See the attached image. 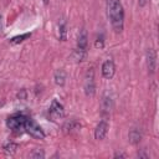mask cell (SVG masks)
<instances>
[{
  "label": "cell",
  "mask_w": 159,
  "mask_h": 159,
  "mask_svg": "<svg viewBox=\"0 0 159 159\" xmlns=\"http://www.w3.org/2000/svg\"><path fill=\"white\" fill-rule=\"evenodd\" d=\"M94 77H93V70L89 68L86 73V78H84V92L87 96H93L94 94Z\"/></svg>",
  "instance_id": "5"
},
{
  "label": "cell",
  "mask_w": 159,
  "mask_h": 159,
  "mask_svg": "<svg viewBox=\"0 0 159 159\" xmlns=\"http://www.w3.org/2000/svg\"><path fill=\"white\" fill-rule=\"evenodd\" d=\"M48 116H50V118L52 120H58V119L63 118V116H65L63 106L58 101L53 99L51 106H50V108H48Z\"/></svg>",
  "instance_id": "4"
},
{
  "label": "cell",
  "mask_w": 159,
  "mask_h": 159,
  "mask_svg": "<svg viewBox=\"0 0 159 159\" xmlns=\"http://www.w3.org/2000/svg\"><path fill=\"white\" fill-rule=\"evenodd\" d=\"M47 1H48V0H43V2H45V4H46V2H47Z\"/></svg>",
  "instance_id": "21"
},
{
  "label": "cell",
  "mask_w": 159,
  "mask_h": 159,
  "mask_svg": "<svg viewBox=\"0 0 159 159\" xmlns=\"http://www.w3.org/2000/svg\"><path fill=\"white\" fill-rule=\"evenodd\" d=\"M80 127H81V124H80L76 119H70V120H67V122L63 124L62 128H63V132H65V133H72V132L80 129Z\"/></svg>",
  "instance_id": "9"
},
{
  "label": "cell",
  "mask_w": 159,
  "mask_h": 159,
  "mask_svg": "<svg viewBox=\"0 0 159 159\" xmlns=\"http://www.w3.org/2000/svg\"><path fill=\"white\" fill-rule=\"evenodd\" d=\"M25 132L36 139H43L45 138V133L41 129V127L37 123H35L32 119H29V118L25 123Z\"/></svg>",
  "instance_id": "3"
},
{
  "label": "cell",
  "mask_w": 159,
  "mask_h": 159,
  "mask_svg": "<svg viewBox=\"0 0 159 159\" xmlns=\"http://www.w3.org/2000/svg\"><path fill=\"white\" fill-rule=\"evenodd\" d=\"M107 14L116 32H122L124 24V10L119 0H106Z\"/></svg>",
  "instance_id": "1"
},
{
  "label": "cell",
  "mask_w": 159,
  "mask_h": 159,
  "mask_svg": "<svg viewBox=\"0 0 159 159\" xmlns=\"http://www.w3.org/2000/svg\"><path fill=\"white\" fill-rule=\"evenodd\" d=\"M16 149H17V144H15L14 142H9L4 145V150L9 154H14L16 152Z\"/></svg>",
  "instance_id": "16"
},
{
  "label": "cell",
  "mask_w": 159,
  "mask_h": 159,
  "mask_svg": "<svg viewBox=\"0 0 159 159\" xmlns=\"http://www.w3.org/2000/svg\"><path fill=\"white\" fill-rule=\"evenodd\" d=\"M128 137H129V142L132 143V144H137V143H139L140 142V139H142V133L139 132V129H132L130 132H129V134H128Z\"/></svg>",
  "instance_id": "14"
},
{
  "label": "cell",
  "mask_w": 159,
  "mask_h": 159,
  "mask_svg": "<svg viewBox=\"0 0 159 159\" xmlns=\"http://www.w3.org/2000/svg\"><path fill=\"white\" fill-rule=\"evenodd\" d=\"M53 78H55V83H56V84L63 86L65 82H66V72H65L63 70H57V71L55 72Z\"/></svg>",
  "instance_id": "13"
},
{
  "label": "cell",
  "mask_w": 159,
  "mask_h": 159,
  "mask_svg": "<svg viewBox=\"0 0 159 159\" xmlns=\"http://www.w3.org/2000/svg\"><path fill=\"white\" fill-rule=\"evenodd\" d=\"M0 29H1V15H0Z\"/></svg>",
  "instance_id": "20"
},
{
  "label": "cell",
  "mask_w": 159,
  "mask_h": 159,
  "mask_svg": "<svg viewBox=\"0 0 159 159\" xmlns=\"http://www.w3.org/2000/svg\"><path fill=\"white\" fill-rule=\"evenodd\" d=\"M57 37L62 41L67 39V26H66L65 20H60L57 24Z\"/></svg>",
  "instance_id": "10"
},
{
  "label": "cell",
  "mask_w": 159,
  "mask_h": 159,
  "mask_svg": "<svg viewBox=\"0 0 159 159\" xmlns=\"http://www.w3.org/2000/svg\"><path fill=\"white\" fill-rule=\"evenodd\" d=\"M114 72H116V66L113 63L112 60H107L103 62L102 65V75L104 78L107 80H111L113 76H114Z\"/></svg>",
  "instance_id": "7"
},
{
  "label": "cell",
  "mask_w": 159,
  "mask_h": 159,
  "mask_svg": "<svg viewBox=\"0 0 159 159\" xmlns=\"http://www.w3.org/2000/svg\"><path fill=\"white\" fill-rule=\"evenodd\" d=\"M107 132H108V123L106 120H101L94 129V138L101 140L107 135Z\"/></svg>",
  "instance_id": "8"
},
{
  "label": "cell",
  "mask_w": 159,
  "mask_h": 159,
  "mask_svg": "<svg viewBox=\"0 0 159 159\" xmlns=\"http://www.w3.org/2000/svg\"><path fill=\"white\" fill-rule=\"evenodd\" d=\"M30 36H31V34H24V35H20V36H15L10 40V42L11 43H19V42H22L25 39H27Z\"/></svg>",
  "instance_id": "17"
},
{
  "label": "cell",
  "mask_w": 159,
  "mask_h": 159,
  "mask_svg": "<svg viewBox=\"0 0 159 159\" xmlns=\"http://www.w3.org/2000/svg\"><path fill=\"white\" fill-rule=\"evenodd\" d=\"M96 47H103V37H98L96 41Z\"/></svg>",
  "instance_id": "19"
},
{
  "label": "cell",
  "mask_w": 159,
  "mask_h": 159,
  "mask_svg": "<svg viewBox=\"0 0 159 159\" xmlns=\"http://www.w3.org/2000/svg\"><path fill=\"white\" fill-rule=\"evenodd\" d=\"M86 55H87V50H81V48L76 47L72 52V58L75 62H81L86 58Z\"/></svg>",
  "instance_id": "12"
},
{
  "label": "cell",
  "mask_w": 159,
  "mask_h": 159,
  "mask_svg": "<svg viewBox=\"0 0 159 159\" xmlns=\"http://www.w3.org/2000/svg\"><path fill=\"white\" fill-rule=\"evenodd\" d=\"M157 67V53L154 48H148L147 51V68L149 73H154Z\"/></svg>",
  "instance_id": "6"
},
{
  "label": "cell",
  "mask_w": 159,
  "mask_h": 159,
  "mask_svg": "<svg viewBox=\"0 0 159 159\" xmlns=\"http://www.w3.org/2000/svg\"><path fill=\"white\" fill-rule=\"evenodd\" d=\"M27 120V117H25L24 114H14L11 117L7 118L6 124L7 127L16 133H21L25 130V123Z\"/></svg>",
  "instance_id": "2"
},
{
  "label": "cell",
  "mask_w": 159,
  "mask_h": 159,
  "mask_svg": "<svg viewBox=\"0 0 159 159\" xmlns=\"http://www.w3.org/2000/svg\"><path fill=\"white\" fill-rule=\"evenodd\" d=\"M31 157H32V158H43V157H45V154H43V152H42V150L37 149V150H35V152L31 154Z\"/></svg>",
  "instance_id": "18"
},
{
  "label": "cell",
  "mask_w": 159,
  "mask_h": 159,
  "mask_svg": "<svg viewBox=\"0 0 159 159\" xmlns=\"http://www.w3.org/2000/svg\"><path fill=\"white\" fill-rule=\"evenodd\" d=\"M111 108H112V99L109 97H104L103 98V104H102L103 113H109Z\"/></svg>",
  "instance_id": "15"
},
{
  "label": "cell",
  "mask_w": 159,
  "mask_h": 159,
  "mask_svg": "<svg viewBox=\"0 0 159 159\" xmlns=\"http://www.w3.org/2000/svg\"><path fill=\"white\" fill-rule=\"evenodd\" d=\"M77 48L87 50V32L84 29H82L77 37Z\"/></svg>",
  "instance_id": "11"
}]
</instances>
